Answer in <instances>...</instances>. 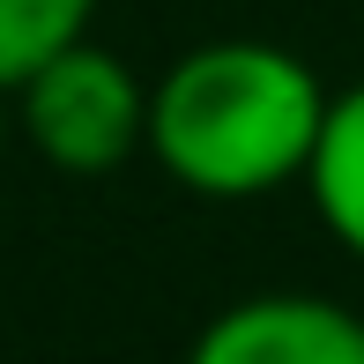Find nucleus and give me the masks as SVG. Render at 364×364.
Masks as SVG:
<instances>
[{
    "label": "nucleus",
    "mask_w": 364,
    "mask_h": 364,
    "mask_svg": "<svg viewBox=\"0 0 364 364\" xmlns=\"http://www.w3.org/2000/svg\"><path fill=\"white\" fill-rule=\"evenodd\" d=\"M320 119L312 60L268 38L193 45L149 82V156L201 201H260L305 178Z\"/></svg>",
    "instance_id": "f257e3e1"
},
{
    "label": "nucleus",
    "mask_w": 364,
    "mask_h": 364,
    "mask_svg": "<svg viewBox=\"0 0 364 364\" xmlns=\"http://www.w3.org/2000/svg\"><path fill=\"white\" fill-rule=\"evenodd\" d=\"M15 127L53 171L105 178L149 156V82L105 45H68L30 82H15Z\"/></svg>",
    "instance_id": "f03ea898"
},
{
    "label": "nucleus",
    "mask_w": 364,
    "mask_h": 364,
    "mask_svg": "<svg viewBox=\"0 0 364 364\" xmlns=\"http://www.w3.org/2000/svg\"><path fill=\"white\" fill-rule=\"evenodd\" d=\"M186 364H364V320L320 290H260L223 305Z\"/></svg>",
    "instance_id": "7ed1b4c3"
},
{
    "label": "nucleus",
    "mask_w": 364,
    "mask_h": 364,
    "mask_svg": "<svg viewBox=\"0 0 364 364\" xmlns=\"http://www.w3.org/2000/svg\"><path fill=\"white\" fill-rule=\"evenodd\" d=\"M297 186L312 193V216L327 223V238L350 260H364V82L327 97L320 141H312V164Z\"/></svg>",
    "instance_id": "20e7f679"
},
{
    "label": "nucleus",
    "mask_w": 364,
    "mask_h": 364,
    "mask_svg": "<svg viewBox=\"0 0 364 364\" xmlns=\"http://www.w3.org/2000/svg\"><path fill=\"white\" fill-rule=\"evenodd\" d=\"M97 0H0V90L30 82L53 53L90 38Z\"/></svg>",
    "instance_id": "39448f33"
},
{
    "label": "nucleus",
    "mask_w": 364,
    "mask_h": 364,
    "mask_svg": "<svg viewBox=\"0 0 364 364\" xmlns=\"http://www.w3.org/2000/svg\"><path fill=\"white\" fill-rule=\"evenodd\" d=\"M0 149H8V90H0Z\"/></svg>",
    "instance_id": "423d86ee"
}]
</instances>
